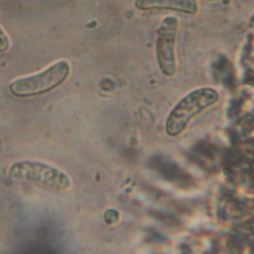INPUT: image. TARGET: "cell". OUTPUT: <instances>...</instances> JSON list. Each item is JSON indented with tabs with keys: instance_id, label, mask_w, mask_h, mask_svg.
Segmentation results:
<instances>
[{
	"instance_id": "cell-6",
	"label": "cell",
	"mask_w": 254,
	"mask_h": 254,
	"mask_svg": "<svg viewBox=\"0 0 254 254\" xmlns=\"http://www.w3.org/2000/svg\"><path fill=\"white\" fill-rule=\"evenodd\" d=\"M10 46V40L2 27L0 25V52H4Z\"/></svg>"
},
{
	"instance_id": "cell-3",
	"label": "cell",
	"mask_w": 254,
	"mask_h": 254,
	"mask_svg": "<svg viewBox=\"0 0 254 254\" xmlns=\"http://www.w3.org/2000/svg\"><path fill=\"white\" fill-rule=\"evenodd\" d=\"M8 172L14 180L34 182L57 191H65L71 187V180L67 174L40 161H19L10 167Z\"/></svg>"
},
{
	"instance_id": "cell-5",
	"label": "cell",
	"mask_w": 254,
	"mask_h": 254,
	"mask_svg": "<svg viewBox=\"0 0 254 254\" xmlns=\"http://www.w3.org/2000/svg\"><path fill=\"white\" fill-rule=\"evenodd\" d=\"M134 4L140 10H170L188 14L198 10L196 0H135Z\"/></svg>"
},
{
	"instance_id": "cell-1",
	"label": "cell",
	"mask_w": 254,
	"mask_h": 254,
	"mask_svg": "<svg viewBox=\"0 0 254 254\" xmlns=\"http://www.w3.org/2000/svg\"><path fill=\"white\" fill-rule=\"evenodd\" d=\"M219 94L210 87L200 88L184 97L173 107L166 122V131L170 137L180 135L191 119L219 101Z\"/></svg>"
},
{
	"instance_id": "cell-2",
	"label": "cell",
	"mask_w": 254,
	"mask_h": 254,
	"mask_svg": "<svg viewBox=\"0 0 254 254\" xmlns=\"http://www.w3.org/2000/svg\"><path fill=\"white\" fill-rule=\"evenodd\" d=\"M71 66L61 60L40 73L19 78L10 85V91L16 97H31L46 93L62 85L69 76Z\"/></svg>"
},
{
	"instance_id": "cell-4",
	"label": "cell",
	"mask_w": 254,
	"mask_h": 254,
	"mask_svg": "<svg viewBox=\"0 0 254 254\" xmlns=\"http://www.w3.org/2000/svg\"><path fill=\"white\" fill-rule=\"evenodd\" d=\"M179 20L176 16L164 18L157 31L156 57L158 66L163 74L172 76L176 73V36Z\"/></svg>"
}]
</instances>
